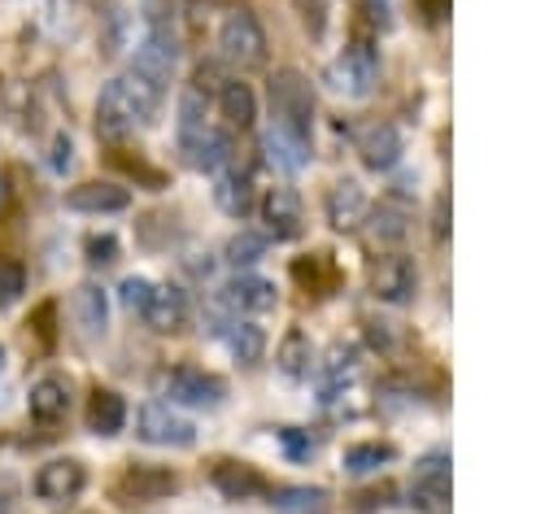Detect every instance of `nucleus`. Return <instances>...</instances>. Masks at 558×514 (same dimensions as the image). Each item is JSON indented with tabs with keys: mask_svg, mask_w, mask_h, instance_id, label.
Masks as SVG:
<instances>
[{
	"mask_svg": "<svg viewBox=\"0 0 558 514\" xmlns=\"http://www.w3.org/2000/svg\"><path fill=\"white\" fill-rule=\"evenodd\" d=\"M157 105H161V91L148 78L126 70V74L109 78L100 100H96V135L118 144L126 135H135L140 126H148L157 118Z\"/></svg>",
	"mask_w": 558,
	"mask_h": 514,
	"instance_id": "1",
	"label": "nucleus"
},
{
	"mask_svg": "<svg viewBox=\"0 0 558 514\" xmlns=\"http://www.w3.org/2000/svg\"><path fill=\"white\" fill-rule=\"evenodd\" d=\"M266 100H270V118H275L279 131H288L296 139H310V131H314V83L301 70H292V65L275 70L270 83H266Z\"/></svg>",
	"mask_w": 558,
	"mask_h": 514,
	"instance_id": "2",
	"label": "nucleus"
},
{
	"mask_svg": "<svg viewBox=\"0 0 558 514\" xmlns=\"http://www.w3.org/2000/svg\"><path fill=\"white\" fill-rule=\"evenodd\" d=\"M218 52H222V61H231L240 70H257L266 61V30H262V22H257V13L248 4H240V9H231L222 17Z\"/></svg>",
	"mask_w": 558,
	"mask_h": 514,
	"instance_id": "3",
	"label": "nucleus"
},
{
	"mask_svg": "<svg viewBox=\"0 0 558 514\" xmlns=\"http://www.w3.org/2000/svg\"><path fill=\"white\" fill-rule=\"evenodd\" d=\"M327 78H331V87H336L340 96L362 100V96H371V87H375V78H379V52H375L366 39H353V44L331 61Z\"/></svg>",
	"mask_w": 558,
	"mask_h": 514,
	"instance_id": "4",
	"label": "nucleus"
},
{
	"mask_svg": "<svg viewBox=\"0 0 558 514\" xmlns=\"http://www.w3.org/2000/svg\"><path fill=\"white\" fill-rule=\"evenodd\" d=\"M161 392L174 401V405H196V409H214L222 405L227 396V383L201 366H170L161 375Z\"/></svg>",
	"mask_w": 558,
	"mask_h": 514,
	"instance_id": "5",
	"label": "nucleus"
},
{
	"mask_svg": "<svg viewBox=\"0 0 558 514\" xmlns=\"http://www.w3.org/2000/svg\"><path fill=\"white\" fill-rule=\"evenodd\" d=\"M170 492H179V475L170 466H157V462H131L118 484H113V497L126 501V505H148V501H166Z\"/></svg>",
	"mask_w": 558,
	"mask_h": 514,
	"instance_id": "6",
	"label": "nucleus"
},
{
	"mask_svg": "<svg viewBox=\"0 0 558 514\" xmlns=\"http://www.w3.org/2000/svg\"><path fill=\"white\" fill-rule=\"evenodd\" d=\"M135 436L144 444H166V449H187L196 440V427L174 414L166 401H144L140 414H135Z\"/></svg>",
	"mask_w": 558,
	"mask_h": 514,
	"instance_id": "7",
	"label": "nucleus"
},
{
	"mask_svg": "<svg viewBox=\"0 0 558 514\" xmlns=\"http://www.w3.org/2000/svg\"><path fill=\"white\" fill-rule=\"evenodd\" d=\"M174 61H179L174 35H170L161 22H153V26H148V35H144V39H140V48H135L131 74H140V78H148L157 91H166V83H170V74H174Z\"/></svg>",
	"mask_w": 558,
	"mask_h": 514,
	"instance_id": "8",
	"label": "nucleus"
},
{
	"mask_svg": "<svg viewBox=\"0 0 558 514\" xmlns=\"http://www.w3.org/2000/svg\"><path fill=\"white\" fill-rule=\"evenodd\" d=\"M31 488H35V497L48 501V505H70V501H78V492L87 488V466L74 462V457H52V462H44V466L35 470Z\"/></svg>",
	"mask_w": 558,
	"mask_h": 514,
	"instance_id": "9",
	"label": "nucleus"
},
{
	"mask_svg": "<svg viewBox=\"0 0 558 514\" xmlns=\"http://www.w3.org/2000/svg\"><path fill=\"white\" fill-rule=\"evenodd\" d=\"M371 292L388 305H410L414 292H418V270L405 253H388L371 266Z\"/></svg>",
	"mask_w": 558,
	"mask_h": 514,
	"instance_id": "10",
	"label": "nucleus"
},
{
	"mask_svg": "<svg viewBox=\"0 0 558 514\" xmlns=\"http://www.w3.org/2000/svg\"><path fill=\"white\" fill-rule=\"evenodd\" d=\"M410 497L423 514H449V457L445 453H427L414 466V484Z\"/></svg>",
	"mask_w": 558,
	"mask_h": 514,
	"instance_id": "11",
	"label": "nucleus"
},
{
	"mask_svg": "<svg viewBox=\"0 0 558 514\" xmlns=\"http://www.w3.org/2000/svg\"><path fill=\"white\" fill-rule=\"evenodd\" d=\"M257 213L266 222V235H275V240H296L305 231V205L292 187H270L257 200Z\"/></svg>",
	"mask_w": 558,
	"mask_h": 514,
	"instance_id": "12",
	"label": "nucleus"
},
{
	"mask_svg": "<svg viewBox=\"0 0 558 514\" xmlns=\"http://www.w3.org/2000/svg\"><path fill=\"white\" fill-rule=\"evenodd\" d=\"M140 318H144L157 335H174V331H183V322H187V296H183L174 283H153V287H148V301L140 305Z\"/></svg>",
	"mask_w": 558,
	"mask_h": 514,
	"instance_id": "13",
	"label": "nucleus"
},
{
	"mask_svg": "<svg viewBox=\"0 0 558 514\" xmlns=\"http://www.w3.org/2000/svg\"><path fill=\"white\" fill-rule=\"evenodd\" d=\"M131 205V192L113 179H87L65 192V209L74 213H122Z\"/></svg>",
	"mask_w": 558,
	"mask_h": 514,
	"instance_id": "14",
	"label": "nucleus"
},
{
	"mask_svg": "<svg viewBox=\"0 0 558 514\" xmlns=\"http://www.w3.org/2000/svg\"><path fill=\"white\" fill-rule=\"evenodd\" d=\"M366 209H371V200H366L362 183H353V179H336L323 196V213L336 231H357L366 222Z\"/></svg>",
	"mask_w": 558,
	"mask_h": 514,
	"instance_id": "15",
	"label": "nucleus"
},
{
	"mask_svg": "<svg viewBox=\"0 0 558 514\" xmlns=\"http://www.w3.org/2000/svg\"><path fill=\"white\" fill-rule=\"evenodd\" d=\"M26 414L39 427H57L70 414V383L61 375H39L26 392Z\"/></svg>",
	"mask_w": 558,
	"mask_h": 514,
	"instance_id": "16",
	"label": "nucleus"
},
{
	"mask_svg": "<svg viewBox=\"0 0 558 514\" xmlns=\"http://www.w3.org/2000/svg\"><path fill=\"white\" fill-rule=\"evenodd\" d=\"M353 144H357V157H362L366 170H392V166L401 161V135H397L392 122H371V126H362Z\"/></svg>",
	"mask_w": 558,
	"mask_h": 514,
	"instance_id": "17",
	"label": "nucleus"
},
{
	"mask_svg": "<svg viewBox=\"0 0 558 514\" xmlns=\"http://www.w3.org/2000/svg\"><path fill=\"white\" fill-rule=\"evenodd\" d=\"M266 497L275 514H331V492L318 484H279Z\"/></svg>",
	"mask_w": 558,
	"mask_h": 514,
	"instance_id": "18",
	"label": "nucleus"
},
{
	"mask_svg": "<svg viewBox=\"0 0 558 514\" xmlns=\"http://www.w3.org/2000/svg\"><path fill=\"white\" fill-rule=\"evenodd\" d=\"M371 218V240L375 244H401L410 235V222H414V209L401 200V196H384L375 209H366Z\"/></svg>",
	"mask_w": 558,
	"mask_h": 514,
	"instance_id": "19",
	"label": "nucleus"
},
{
	"mask_svg": "<svg viewBox=\"0 0 558 514\" xmlns=\"http://www.w3.org/2000/svg\"><path fill=\"white\" fill-rule=\"evenodd\" d=\"M222 301H227L231 309H240V314H266V309H275L279 292H275V283L262 279V274H235V279L222 287Z\"/></svg>",
	"mask_w": 558,
	"mask_h": 514,
	"instance_id": "20",
	"label": "nucleus"
},
{
	"mask_svg": "<svg viewBox=\"0 0 558 514\" xmlns=\"http://www.w3.org/2000/svg\"><path fill=\"white\" fill-rule=\"evenodd\" d=\"M209 479H214V488H218L227 501H248V497L270 492L266 479H262V470H253L248 462H218Z\"/></svg>",
	"mask_w": 558,
	"mask_h": 514,
	"instance_id": "21",
	"label": "nucleus"
},
{
	"mask_svg": "<svg viewBox=\"0 0 558 514\" xmlns=\"http://www.w3.org/2000/svg\"><path fill=\"white\" fill-rule=\"evenodd\" d=\"M214 96H218L222 122H227L231 131H248V126H253V118H257V96H253L248 83H240V78H222V87H218Z\"/></svg>",
	"mask_w": 558,
	"mask_h": 514,
	"instance_id": "22",
	"label": "nucleus"
},
{
	"mask_svg": "<svg viewBox=\"0 0 558 514\" xmlns=\"http://www.w3.org/2000/svg\"><path fill=\"white\" fill-rule=\"evenodd\" d=\"M122 427H126V401H122V392L96 388L92 401H87V431L109 440V436H118Z\"/></svg>",
	"mask_w": 558,
	"mask_h": 514,
	"instance_id": "23",
	"label": "nucleus"
},
{
	"mask_svg": "<svg viewBox=\"0 0 558 514\" xmlns=\"http://www.w3.org/2000/svg\"><path fill=\"white\" fill-rule=\"evenodd\" d=\"M205 109H209V96L205 91H196L192 83L183 87V96H179V148L183 152H192L201 139H205V131H209V122H205Z\"/></svg>",
	"mask_w": 558,
	"mask_h": 514,
	"instance_id": "24",
	"label": "nucleus"
},
{
	"mask_svg": "<svg viewBox=\"0 0 558 514\" xmlns=\"http://www.w3.org/2000/svg\"><path fill=\"white\" fill-rule=\"evenodd\" d=\"M70 309H74V322H78L87 335H105V327H109V301H105V287H96V283H78L74 296H70Z\"/></svg>",
	"mask_w": 558,
	"mask_h": 514,
	"instance_id": "25",
	"label": "nucleus"
},
{
	"mask_svg": "<svg viewBox=\"0 0 558 514\" xmlns=\"http://www.w3.org/2000/svg\"><path fill=\"white\" fill-rule=\"evenodd\" d=\"M214 200H218V209H222L227 218H248V213H253V205H257V196H253V179H248V174H240V170L218 174Z\"/></svg>",
	"mask_w": 558,
	"mask_h": 514,
	"instance_id": "26",
	"label": "nucleus"
},
{
	"mask_svg": "<svg viewBox=\"0 0 558 514\" xmlns=\"http://www.w3.org/2000/svg\"><path fill=\"white\" fill-rule=\"evenodd\" d=\"M275 362H279V370H283L288 379H305L310 366H314V344H310V335H305L301 327L283 331V340H279V348H275Z\"/></svg>",
	"mask_w": 558,
	"mask_h": 514,
	"instance_id": "27",
	"label": "nucleus"
},
{
	"mask_svg": "<svg viewBox=\"0 0 558 514\" xmlns=\"http://www.w3.org/2000/svg\"><path fill=\"white\" fill-rule=\"evenodd\" d=\"M262 144H266L270 161L283 166V170H301V166L310 161V139H296V135H288V131H279V126H270Z\"/></svg>",
	"mask_w": 558,
	"mask_h": 514,
	"instance_id": "28",
	"label": "nucleus"
},
{
	"mask_svg": "<svg viewBox=\"0 0 558 514\" xmlns=\"http://www.w3.org/2000/svg\"><path fill=\"white\" fill-rule=\"evenodd\" d=\"M187 157V166H196V170H222L227 161H231V135L227 131H205V139L192 148V152H183Z\"/></svg>",
	"mask_w": 558,
	"mask_h": 514,
	"instance_id": "29",
	"label": "nucleus"
},
{
	"mask_svg": "<svg viewBox=\"0 0 558 514\" xmlns=\"http://www.w3.org/2000/svg\"><path fill=\"white\" fill-rule=\"evenodd\" d=\"M227 344H231L235 362H244V366H257V362H262V353H266V331H262L257 322H231V331H227Z\"/></svg>",
	"mask_w": 558,
	"mask_h": 514,
	"instance_id": "30",
	"label": "nucleus"
},
{
	"mask_svg": "<svg viewBox=\"0 0 558 514\" xmlns=\"http://www.w3.org/2000/svg\"><path fill=\"white\" fill-rule=\"evenodd\" d=\"M384 462H392V444H384V440H362V444H349L344 449V470L349 475L379 470Z\"/></svg>",
	"mask_w": 558,
	"mask_h": 514,
	"instance_id": "31",
	"label": "nucleus"
},
{
	"mask_svg": "<svg viewBox=\"0 0 558 514\" xmlns=\"http://www.w3.org/2000/svg\"><path fill=\"white\" fill-rule=\"evenodd\" d=\"M26 292V266L17 257H0V309L17 305Z\"/></svg>",
	"mask_w": 558,
	"mask_h": 514,
	"instance_id": "32",
	"label": "nucleus"
},
{
	"mask_svg": "<svg viewBox=\"0 0 558 514\" xmlns=\"http://www.w3.org/2000/svg\"><path fill=\"white\" fill-rule=\"evenodd\" d=\"M262 253H266V235L240 231V235H231V240H227V261H231V266H253Z\"/></svg>",
	"mask_w": 558,
	"mask_h": 514,
	"instance_id": "33",
	"label": "nucleus"
},
{
	"mask_svg": "<svg viewBox=\"0 0 558 514\" xmlns=\"http://www.w3.org/2000/svg\"><path fill=\"white\" fill-rule=\"evenodd\" d=\"M83 253H87V266H113L118 261V240L113 235H87V244H83Z\"/></svg>",
	"mask_w": 558,
	"mask_h": 514,
	"instance_id": "34",
	"label": "nucleus"
},
{
	"mask_svg": "<svg viewBox=\"0 0 558 514\" xmlns=\"http://www.w3.org/2000/svg\"><path fill=\"white\" fill-rule=\"evenodd\" d=\"M148 287H153L148 279H140V274H131V279H122V287H118V296H122V305H126V309H135V314H140V305L148 301Z\"/></svg>",
	"mask_w": 558,
	"mask_h": 514,
	"instance_id": "35",
	"label": "nucleus"
},
{
	"mask_svg": "<svg viewBox=\"0 0 558 514\" xmlns=\"http://www.w3.org/2000/svg\"><path fill=\"white\" fill-rule=\"evenodd\" d=\"M296 9H301V22H305V30L318 39V35H323V0H296Z\"/></svg>",
	"mask_w": 558,
	"mask_h": 514,
	"instance_id": "36",
	"label": "nucleus"
},
{
	"mask_svg": "<svg viewBox=\"0 0 558 514\" xmlns=\"http://www.w3.org/2000/svg\"><path fill=\"white\" fill-rule=\"evenodd\" d=\"M70 152H74L70 135H57V139H52V157H48V161H52V170H65V166H70Z\"/></svg>",
	"mask_w": 558,
	"mask_h": 514,
	"instance_id": "37",
	"label": "nucleus"
},
{
	"mask_svg": "<svg viewBox=\"0 0 558 514\" xmlns=\"http://www.w3.org/2000/svg\"><path fill=\"white\" fill-rule=\"evenodd\" d=\"M279 440L288 444V453H292V457H305V453L314 449L310 440H301V436H296V427H283V431H279Z\"/></svg>",
	"mask_w": 558,
	"mask_h": 514,
	"instance_id": "38",
	"label": "nucleus"
},
{
	"mask_svg": "<svg viewBox=\"0 0 558 514\" xmlns=\"http://www.w3.org/2000/svg\"><path fill=\"white\" fill-rule=\"evenodd\" d=\"M418 13H423L427 22H440V17L449 13V0H418Z\"/></svg>",
	"mask_w": 558,
	"mask_h": 514,
	"instance_id": "39",
	"label": "nucleus"
},
{
	"mask_svg": "<svg viewBox=\"0 0 558 514\" xmlns=\"http://www.w3.org/2000/svg\"><path fill=\"white\" fill-rule=\"evenodd\" d=\"M445 213H449V196L436 200V240H445Z\"/></svg>",
	"mask_w": 558,
	"mask_h": 514,
	"instance_id": "40",
	"label": "nucleus"
},
{
	"mask_svg": "<svg viewBox=\"0 0 558 514\" xmlns=\"http://www.w3.org/2000/svg\"><path fill=\"white\" fill-rule=\"evenodd\" d=\"M4 196H9V187H4V174H0V205H4Z\"/></svg>",
	"mask_w": 558,
	"mask_h": 514,
	"instance_id": "41",
	"label": "nucleus"
},
{
	"mask_svg": "<svg viewBox=\"0 0 558 514\" xmlns=\"http://www.w3.org/2000/svg\"><path fill=\"white\" fill-rule=\"evenodd\" d=\"M0 370H4V344H0Z\"/></svg>",
	"mask_w": 558,
	"mask_h": 514,
	"instance_id": "42",
	"label": "nucleus"
},
{
	"mask_svg": "<svg viewBox=\"0 0 558 514\" xmlns=\"http://www.w3.org/2000/svg\"><path fill=\"white\" fill-rule=\"evenodd\" d=\"M201 4H214V0H201Z\"/></svg>",
	"mask_w": 558,
	"mask_h": 514,
	"instance_id": "43",
	"label": "nucleus"
},
{
	"mask_svg": "<svg viewBox=\"0 0 558 514\" xmlns=\"http://www.w3.org/2000/svg\"><path fill=\"white\" fill-rule=\"evenodd\" d=\"M87 4H100V0H87Z\"/></svg>",
	"mask_w": 558,
	"mask_h": 514,
	"instance_id": "44",
	"label": "nucleus"
}]
</instances>
